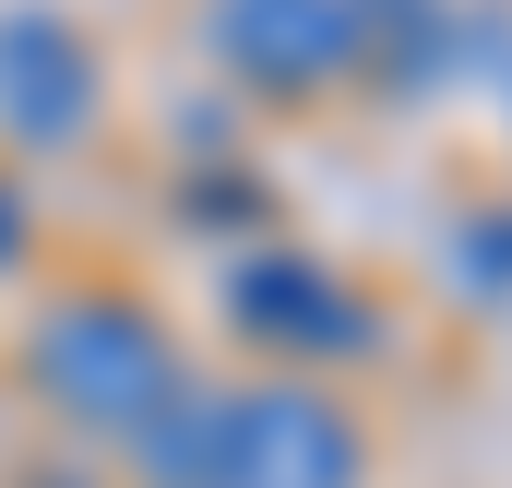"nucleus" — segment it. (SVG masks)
I'll return each mask as SVG.
<instances>
[{
  "label": "nucleus",
  "mask_w": 512,
  "mask_h": 488,
  "mask_svg": "<svg viewBox=\"0 0 512 488\" xmlns=\"http://www.w3.org/2000/svg\"><path fill=\"white\" fill-rule=\"evenodd\" d=\"M12 250H24V203L0 191V262H12Z\"/></svg>",
  "instance_id": "obj_9"
},
{
  "label": "nucleus",
  "mask_w": 512,
  "mask_h": 488,
  "mask_svg": "<svg viewBox=\"0 0 512 488\" xmlns=\"http://www.w3.org/2000/svg\"><path fill=\"white\" fill-rule=\"evenodd\" d=\"M465 286H512V215H465Z\"/></svg>",
  "instance_id": "obj_8"
},
{
  "label": "nucleus",
  "mask_w": 512,
  "mask_h": 488,
  "mask_svg": "<svg viewBox=\"0 0 512 488\" xmlns=\"http://www.w3.org/2000/svg\"><path fill=\"white\" fill-rule=\"evenodd\" d=\"M227 441H239V393L179 381V393L131 429V465H143L155 488H227Z\"/></svg>",
  "instance_id": "obj_6"
},
{
  "label": "nucleus",
  "mask_w": 512,
  "mask_h": 488,
  "mask_svg": "<svg viewBox=\"0 0 512 488\" xmlns=\"http://www.w3.org/2000/svg\"><path fill=\"white\" fill-rule=\"evenodd\" d=\"M227 322L274 346V358H370L382 346V322H370V298L346 286V274H322L310 250H251L239 274H227Z\"/></svg>",
  "instance_id": "obj_2"
},
{
  "label": "nucleus",
  "mask_w": 512,
  "mask_h": 488,
  "mask_svg": "<svg viewBox=\"0 0 512 488\" xmlns=\"http://www.w3.org/2000/svg\"><path fill=\"white\" fill-rule=\"evenodd\" d=\"M215 60L251 96H322L346 84V0H215Z\"/></svg>",
  "instance_id": "obj_5"
},
{
  "label": "nucleus",
  "mask_w": 512,
  "mask_h": 488,
  "mask_svg": "<svg viewBox=\"0 0 512 488\" xmlns=\"http://www.w3.org/2000/svg\"><path fill=\"white\" fill-rule=\"evenodd\" d=\"M24 369H36V393H48L72 429H108V441H131V429L179 393V346H167V322H155L143 298H60V310L36 322Z\"/></svg>",
  "instance_id": "obj_1"
},
{
  "label": "nucleus",
  "mask_w": 512,
  "mask_h": 488,
  "mask_svg": "<svg viewBox=\"0 0 512 488\" xmlns=\"http://www.w3.org/2000/svg\"><path fill=\"white\" fill-rule=\"evenodd\" d=\"M227 488H358V429H346V405H322V393H298V381L239 393Z\"/></svg>",
  "instance_id": "obj_4"
},
{
  "label": "nucleus",
  "mask_w": 512,
  "mask_h": 488,
  "mask_svg": "<svg viewBox=\"0 0 512 488\" xmlns=\"http://www.w3.org/2000/svg\"><path fill=\"white\" fill-rule=\"evenodd\" d=\"M96 120V48L60 12H0V131L24 155H60Z\"/></svg>",
  "instance_id": "obj_3"
},
{
  "label": "nucleus",
  "mask_w": 512,
  "mask_h": 488,
  "mask_svg": "<svg viewBox=\"0 0 512 488\" xmlns=\"http://www.w3.org/2000/svg\"><path fill=\"white\" fill-rule=\"evenodd\" d=\"M346 72H370L393 96H429L453 72V12L441 0H346Z\"/></svg>",
  "instance_id": "obj_7"
}]
</instances>
